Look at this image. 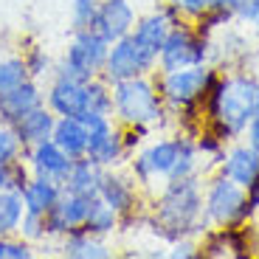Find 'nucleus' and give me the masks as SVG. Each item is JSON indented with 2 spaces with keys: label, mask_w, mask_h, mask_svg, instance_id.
Listing matches in <instances>:
<instances>
[{
  "label": "nucleus",
  "mask_w": 259,
  "mask_h": 259,
  "mask_svg": "<svg viewBox=\"0 0 259 259\" xmlns=\"http://www.w3.org/2000/svg\"><path fill=\"white\" fill-rule=\"evenodd\" d=\"M88 124L76 116H57V124H54V133H51V141L62 149L68 158H84L88 152Z\"/></svg>",
  "instance_id": "nucleus-19"
},
{
  "label": "nucleus",
  "mask_w": 259,
  "mask_h": 259,
  "mask_svg": "<svg viewBox=\"0 0 259 259\" xmlns=\"http://www.w3.org/2000/svg\"><path fill=\"white\" fill-rule=\"evenodd\" d=\"M248 251V240L242 226H220L206 234L200 242V256H242Z\"/></svg>",
  "instance_id": "nucleus-21"
},
{
  "label": "nucleus",
  "mask_w": 259,
  "mask_h": 259,
  "mask_svg": "<svg viewBox=\"0 0 259 259\" xmlns=\"http://www.w3.org/2000/svg\"><path fill=\"white\" fill-rule=\"evenodd\" d=\"M189 141H192L189 133H178V136L169 138H155V141H149L147 147L138 149L136 155H130V175L138 183V189H149L158 181H166Z\"/></svg>",
  "instance_id": "nucleus-6"
},
{
  "label": "nucleus",
  "mask_w": 259,
  "mask_h": 259,
  "mask_svg": "<svg viewBox=\"0 0 259 259\" xmlns=\"http://www.w3.org/2000/svg\"><path fill=\"white\" fill-rule=\"evenodd\" d=\"M220 175L231 178L234 183H240L242 189H248L259 175V152L248 141L228 147L220 161Z\"/></svg>",
  "instance_id": "nucleus-18"
},
{
  "label": "nucleus",
  "mask_w": 259,
  "mask_h": 259,
  "mask_svg": "<svg viewBox=\"0 0 259 259\" xmlns=\"http://www.w3.org/2000/svg\"><path fill=\"white\" fill-rule=\"evenodd\" d=\"M62 183L57 181H48V178H39V175H31L28 183L23 186L20 197H23V206L26 211H37V214H48L54 208V203L62 197Z\"/></svg>",
  "instance_id": "nucleus-23"
},
{
  "label": "nucleus",
  "mask_w": 259,
  "mask_h": 259,
  "mask_svg": "<svg viewBox=\"0 0 259 259\" xmlns=\"http://www.w3.org/2000/svg\"><path fill=\"white\" fill-rule=\"evenodd\" d=\"M251 26H253V28H256V31H259V12H256V17L251 20Z\"/></svg>",
  "instance_id": "nucleus-40"
},
{
  "label": "nucleus",
  "mask_w": 259,
  "mask_h": 259,
  "mask_svg": "<svg viewBox=\"0 0 259 259\" xmlns=\"http://www.w3.org/2000/svg\"><path fill=\"white\" fill-rule=\"evenodd\" d=\"M23 214H26V206H23L20 192H3L0 189V237L17 234Z\"/></svg>",
  "instance_id": "nucleus-26"
},
{
  "label": "nucleus",
  "mask_w": 259,
  "mask_h": 259,
  "mask_svg": "<svg viewBox=\"0 0 259 259\" xmlns=\"http://www.w3.org/2000/svg\"><path fill=\"white\" fill-rule=\"evenodd\" d=\"M99 3H102V0H71V31L91 28Z\"/></svg>",
  "instance_id": "nucleus-33"
},
{
  "label": "nucleus",
  "mask_w": 259,
  "mask_h": 259,
  "mask_svg": "<svg viewBox=\"0 0 259 259\" xmlns=\"http://www.w3.org/2000/svg\"><path fill=\"white\" fill-rule=\"evenodd\" d=\"M34 253H37V245L23 240L20 234L0 237V259H31Z\"/></svg>",
  "instance_id": "nucleus-32"
},
{
  "label": "nucleus",
  "mask_w": 259,
  "mask_h": 259,
  "mask_svg": "<svg viewBox=\"0 0 259 259\" xmlns=\"http://www.w3.org/2000/svg\"><path fill=\"white\" fill-rule=\"evenodd\" d=\"M234 12L231 9H220V6H208L206 12L200 14V17L194 20V28L200 34H206V37H214L217 31H223L226 26H231L234 23Z\"/></svg>",
  "instance_id": "nucleus-29"
},
{
  "label": "nucleus",
  "mask_w": 259,
  "mask_h": 259,
  "mask_svg": "<svg viewBox=\"0 0 259 259\" xmlns=\"http://www.w3.org/2000/svg\"><path fill=\"white\" fill-rule=\"evenodd\" d=\"M59 251L68 259H110L113 256L110 245L102 237L88 234L84 228H76V231L65 234L62 240H59Z\"/></svg>",
  "instance_id": "nucleus-22"
},
{
  "label": "nucleus",
  "mask_w": 259,
  "mask_h": 259,
  "mask_svg": "<svg viewBox=\"0 0 259 259\" xmlns=\"http://www.w3.org/2000/svg\"><path fill=\"white\" fill-rule=\"evenodd\" d=\"M93 197H82V194L73 192H62L54 208L46 214L48 223V240H62L65 234L76 231L84 226V217H88V208H91Z\"/></svg>",
  "instance_id": "nucleus-14"
},
{
  "label": "nucleus",
  "mask_w": 259,
  "mask_h": 259,
  "mask_svg": "<svg viewBox=\"0 0 259 259\" xmlns=\"http://www.w3.org/2000/svg\"><path fill=\"white\" fill-rule=\"evenodd\" d=\"M155 68H158V59L144 51L136 39H133V34H127V37L110 42L107 59H104V68H102V79L113 84V82H121V79L152 73Z\"/></svg>",
  "instance_id": "nucleus-10"
},
{
  "label": "nucleus",
  "mask_w": 259,
  "mask_h": 259,
  "mask_svg": "<svg viewBox=\"0 0 259 259\" xmlns=\"http://www.w3.org/2000/svg\"><path fill=\"white\" fill-rule=\"evenodd\" d=\"M23 144H20V138L14 136V130L6 127V124H0V163L6 161H14V158H23Z\"/></svg>",
  "instance_id": "nucleus-34"
},
{
  "label": "nucleus",
  "mask_w": 259,
  "mask_h": 259,
  "mask_svg": "<svg viewBox=\"0 0 259 259\" xmlns=\"http://www.w3.org/2000/svg\"><path fill=\"white\" fill-rule=\"evenodd\" d=\"M203 217L208 226L220 228V226H245L251 220L248 211V192L234 183L231 178L217 175L208 178L203 186Z\"/></svg>",
  "instance_id": "nucleus-5"
},
{
  "label": "nucleus",
  "mask_w": 259,
  "mask_h": 259,
  "mask_svg": "<svg viewBox=\"0 0 259 259\" xmlns=\"http://www.w3.org/2000/svg\"><path fill=\"white\" fill-rule=\"evenodd\" d=\"M166 102L152 73L113 82V118L121 127H158L166 121Z\"/></svg>",
  "instance_id": "nucleus-3"
},
{
  "label": "nucleus",
  "mask_w": 259,
  "mask_h": 259,
  "mask_svg": "<svg viewBox=\"0 0 259 259\" xmlns=\"http://www.w3.org/2000/svg\"><path fill=\"white\" fill-rule=\"evenodd\" d=\"M28 178H31V169H28L26 158H14V161L0 163V189L3 192H23Z\"/></svg>",
  "instance_id": "nucleus-28"
},
{
  "label": "nucleus",
  "mask_w": 259,
  "mask_h": 259,
  "mask_svg": "<svg viewBox=\"0 0 259 259\" xmlns=\"http://www.w3.org/2000/svg\"><path fill=\"white\" fill-rule=\"evenodd\" d=\"M231 12L240 23H248V26H251V20L256 17V12H259V0H231Z\"/></svg>",
  "instance_id": "nucleus-36"
},
{
  "label": "nucleus",
  "mask_w": 259,
  "mask_h": 259,
  "mask_svg": "<svg viewBox=\"0 0 259 259\" xmlns=\"http://www.w3.org/2000/svg\"><path fill=\"white\" fill-rule=\"evenodd\" d=\"M211 59V39L200 34L192 23L181 20L169 28L158 54V71H178L186 65H203Z\"/></svg>",
  "instance_id": "nucleus-8"
},
{
  "label": "nucleus",
  "mask_w": 259,
  "mask_h": 259,
  "mask_svg": "<svg viewBox=\"0 0 259 259\" xmlns=\"http://www.w3.org/2000/svg\"><path fill=\"white\" fill-rule=\"evenodd\" d=\"M220 71L208 62L186 65L178 71H158V91L169 110L175 113H203V99L208 96L211 84L217 82Z\"/></svg>",
  "instance_id": "nucleus-4"
},
{
  "label": "nucleus",
  "mask_w": 259,
  "mask_h": 259,
  "mask_svg": "<svg viewBox=\"0 0 259 259\" xmlns=\"http://www.w3.org/2000/svg\"><path fill=\"white\" fill-rule=\"evenodd\" d=\"M84 96H88V82L73 79L68 73H51L46 88V104L54 116H76L84 113Z\"/></svg>",
  "instance_id": "nucleus-11"
},
{
  "label": "nucleus",
  "mask_w": 259,
  "mask_h": 259,
  "mask_svg": "<svg viewBox=\"0 0 259 259\" xmlns=\"http://www.w3.org/2000/svg\"><path fill=\"white\" fill-rule=\"evenodd\" d=\"M183 20H197L208 9V0H166Z\"/></svg>",
  "instance_id": "nucleus-35"
},
{
  "label": "nucleus",
  "mask_w": 259,
  "mask_h": 259,
  "mask_svg": "<svg viewBox=\"0 0 259 259\" xmlns=\"http://www.w3.org/2000/svg\"><path fill=\"white\" fill-rule=\"evenodd\" d=\"M82 228L88 234H93V237L107 240L110 234H116L118 228H121V214L113 211V208L96 194V197L91 200V208H88V217H84V226Z\"/></svg>",
  "instance_id": "nucleus-25"
},
{
  "label": "nucleus",
  "mask_w": 259,
  "mask_h": 259,
  "mask_svg": "<svg viewBox=\"0 0 259 259\" xmlns=\"http://www.w3.org/2000/svg\"><path fill=\"white\" fill-rule=\"evenodd\" d=\"M20 237L28 240L31 245H42L48 242V223H46V214H37V211H26L23 220H20Z\"/></svg>",
  "instance_id": "nucleus-30"
},
{
  "label": "nucleus",
  "mask_w": 259,
  "mask_h": 259,
  "mask_svg": "<svg viewBox=\"0 0 259 259\" xmlns=\"http://www.w3.org/2000/svg\"><path fill=\"white\" fill-rule=\"evenodd\" d=\"M102 166L91 161V158H76L65 178L62 189L65 192H73V194H82V197H96L99 194V181H102Z\"/></svg>",
  "instance_id": "nucleus-24"
},
{
  "label": "nucleus",
  "mask_w": 259,
  "mask_h": 259,
  "mask_svg": "<svg viewBox=\"0 0 259 259\" xmlns=\"http://www.w3.org/2000/svg\"><path fill=\"white\" fill-rule=\"evenodd\" d=\"M42 102H46V88H42L37 79L28 76L26 82L14 84L12 91L0 93V124L14 127L28 110L39 107Z\"/></svg>",
  "instance_id": "nucleus-16"
},
{
  "label": "nucleus",
  "mask_w": 259,
  "mask_h": 259,
  "mask_svg": "<svg viewBox=\"0 0 259 259\" xmlns=\"http://www.w3.org/2000/svg\"><path fill=\"white\" fill-rule=\"evenodd\" d=\"M82 121L88 124V133H91L84 158H91L102 169H118L130 161L127 144H124V130L113 116H88Z\"/></svg>",
  "instance_id": "nucleus-9"
},
{
  "label": "nucleus",
  "mask_w": 259,
  "mask_h": 259,
  "mask_svg": "<svg viewBox=\"0 0 259 259\" xmlns=\"http://www.w3.org/2000/svg\"><path fill=\"white\" fill-rule=\"evenodd\" d=\"M23 158H26L31 175L48 178V181H57V183H65V178H68V172H71V166H73V158L65 155L51 138L28 147L26 152H23Z\"/></svg>",
  "instance_id": "nucleus-17"
},
{
  "label": "nucleus",
  "mask_w": 259,
  "mask_h": 259,
  "mask_svg": "<svg viewBox=\"0 0 259 259\" xmlns=\"http://www.w3.org/2000/svg\"><path fill=\"white\" fill-rule=\"evenodd\" d=\"M23 62H26V71L31 79H37V82H42V79H51L54 68H57V62L51 59V54L46 51L42 46H28L26 51H23Z\"/></svg>",
  "instance_id": "nucleus-27"
},
{
  "label": "nucleus",
  "mask_w": 259,
  "mask_h": 259,
  "mask_svg": "<svg viewBox=\"0 0 259 259\" xmlns=\"http://www.w3.org/2000/svg\"><path fill=\"white\" fill-rule=\"evenodd\" d=\"M28 71H26V62L23 57H3L0 59V93L12 91L14 84L26 82Z\"/></svg>",
  "instance_id": "nucleus-31"
},
{
  "label": "nucleus",
  "mask_w": 259,
  "mask_h": 259,
  "mask_svg": "<svg viewBox=\"0 0 259 259\" xmlns=\"http://www.w3.org/2000/svg\"><path fill=\"white\" fill-rule=\"evenodd\" d=\"M245 138H248V144H251V147L259 152V113L251 118V124H248V130H245Z\"/></svg>",
  "instance_id": "nucleus-38"
},
{
  "label": "nucleus",
  "mask_w": 259,
  "mask_h": 259,
  "mask_svg": "<svg viewBox=\"0 0 259 259\" xmlns=\"http://www.w3.org/2000/svg\"><path fill=\"white\" fill-rule=\"evenodd\" d=\"M152 226L163 240L175 242L181 237L206 234L208 223L203 217V183L200 175L163 181V189L155 197Z\"/></svg>",
  "instance_id": "nucleus-2"
},
{
  "label": "nucleus",
  "mask_w": 259,
  "mask_h": 259,
  "mask_svg": "<svg viewBox=\"0 0 259 259\" xmlns=\"http://www.w3.org/2000/svg\"><path fill=\"white\" fill-rule=\"evenodd\" d=\"M107 48H110V42L104 37H99L93 28L73 31L71 42H68V48H65L62 59L57 62L54 71L68 73V76L82 79V82H91V79L102 76L104 59H107Z\"/></svg>",
  "instance_id": "nucleus-7"
},
{
  "label": "nucleus",
  "mask_w": 259,
  "mask_h": 259,
  "mask_svg": "<svg viewBox=\"0 0 259 259\" xmlns=\"http://www.w3.org/2000/svg\"><path fill=\"white\" fill-rule=\"evenodd\" d=\"M259 82L251 73H220L203 99V118L223 141L245 136L251 118L256 116Z\"/></svg>",
  "instance_id": "nucleus-1"
},
{
  "label": "nucleus",
  "mask_w": 259,
  "mask_h": 259,
  "mask_svg": "<svg viewBox=\"0 0 259 259\" xmlns=\"http://www.w3.org/2000/svg\"><path fill=\"white\" fill-rule=\"evenodd\" d=\"M99 197H102L113 211H118L121 217H130V214L138 208V183L133 181V175H124L121 166L118 169H104L102 181H99Z\"/></svg>",
  "instance_id": "nucleus-15"
},
{
  "label": "nucleus",
  "mask_w": 259,
  "mask_h": 259,
  "mask_svg": "<svg viewBox=\"0 0 259 259\" xmlns=\"http://www.w3.org/2000/svg\"><path fill=\"white\" fill-rule=\"evenodd\" d=\"M169 256L175 259H189V256H200V245L192 240V237H181V240L172 242V251H169Z\"/></svg>",
  "instance_id": "nucleus-37"
},
{
  "label": "nucleus",
  "mask_w": 259,
  "mask_h": 259,
  "mask_svg": "<svg viewBox=\"0 0 259 259\" xmlns=\"http://www.w3.org/2000/svg\"><path fill=\"white\" fill-rule=\"evenodd\" d=\"M136 20H138V14H136V6L130 0H102L91 28L99 37L107 39V42H116V39L127 37L133 31Z\"/></svg>",
  "instance_id": "nucleus-13"
},
{
  "label": "nucleus",
  "mask_w": 259,
  "mask_h": 259,
  "mask_svg": "<svg viewBox=\"0 0 259 259\" xmlns=\"http://www.w3.org/2000/svg\"><path fill=\"white\" fill-rule=\"evenodd\" d=\"M54 124H57V116H54V113L48 110V104L42 102L39 107L28 110L12 130H14V136L20 138L23 149H28V147H34V144H39V141H48L51 133H54Z\"/></svg>",
  "instance_id": "nucleus-20"
},
{
  "label": "nucleus",
  "mask_w": 259,
  "mask_h": 259,
  "mask_svg": "<svg viewBox=\"0 0 259 259\" xmlns=\"http://www.w3.org/2000/svg\"><path fill=\"white\" fill-rule=\"evenodd\" d=\"M208 6H220V9H231V0H208Z\"/></svg>",
  "instance_id": "nucleus-39"
},
{
  "label": "nucleus",
  "mask_w": 259,
  "mask_h": 259,
  "mask_svg": "<svg viewBox=\"0 0 259 259\" xmlns=\"http://www.w3.org/2000/svg\"><path fill=\"white\" fill-rule=\"evenodd\" d=\"M181 20H183V17L175 12V9L169 6V3H163V6L152 9L149 14L138 17L130 34H133V39H136V42L144 48V51L152 54V57L158 59L163 39H166V34H169V28L175 26V23H181Z\"/></svg>",
  "instance_id": "nucleus-12"
}]
</instances>
